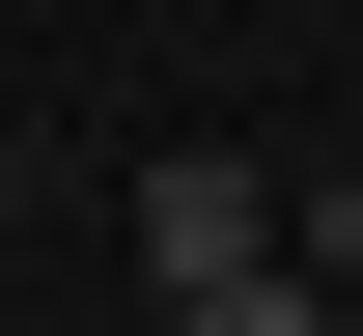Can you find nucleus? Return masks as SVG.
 I'll return each mask as SVG.
<instances>
[{
	"instance_id": "1",
	"label": "nucleus",
	"mask_w": 363,
	"mask_h": 336,
	"mask_svg": "<svg viewBox=\"0 0 363 336\" xmlns=\"http://www.w3.org/2000/svg\"><path fill=\"white\" fill-rule=\"evenodd\" d=\"M252 252H279V168H224V141H168V168H140V281H252Z\"/></svg>"
},
{
	"instance_id": "2",
	"label": "nucleus",
	"mask_w": 363,
	"mask_h": 336,
	"mask_svg": "<svg viewBox=\"0 0 363 336\" xmlns=\"http://www.w3.org/2000/svg\"><path fill=\"white\" fill-rule=\"evenodd\" d=\"M168 336H335V281H308V252H252V281H196Z\"/></svg>"
},
{
	"instance_id": "3",
	"label": "nucleus",
	"mask_w": 363,
	"mask_h": 336,
	"mask_svg": "<svg viewBox=\"0 0 363 336\" xmlns=\"http://www.w3.org/2000/svg\"><path fill=\"white\" fill-rule=\"evenodd\" d=\"M308 281H335V336H363V252H308Z\"/></svg>"
},
{
	"instance_id": "4",
	"label": "nucleus",
	"mask_w": 363,
	"mask_h": 336,
	"mask_svg": "<svg viewBox=\"0 0 363 336\" xmlns=\"http://www.w3.org/2000/svg\"><path fill=\"white\" fill-rule=\"evenodd\" d=\"M0 196H28V141H0Z\"/></svg>"
}]
</instances>
